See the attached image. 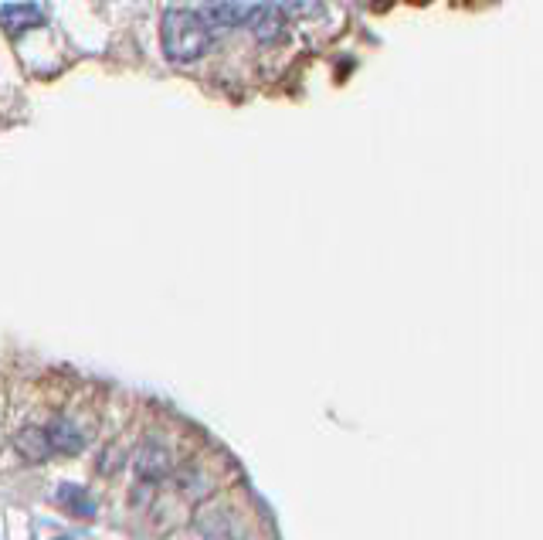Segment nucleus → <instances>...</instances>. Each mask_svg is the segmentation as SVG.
Masks as SVG:
<instances>
[{"mask_svg":"<svg viewBox=\"0 0 543 540\" xmlns=\"http://www.w3.org/2000/svg\"><path fill=\"white\" fill-rule=\"evenodd\" d=\"M0 24L7 34H21L45 24V7L41 4H4L0 7Z\"/></svg>","mask_w":543,"mask_h":540,"instance_id":"2","label":"nucleus"},{"mask_svg":"<svg viewBox=\"0 0 543 540\" xmlns=\"http://www.w3.org/2000/svg\"><path fill=\"white\" fill-rule=\"evenodd\" d=\"M136 469H140V476H150V479H157L167 473V452H160V449H143L140 452V459H136Z\"/></svg>","mask_w":543,"mask_h":540,"instance_id":"8","label":"nucleus"},{"mask_svg":"<svg viewBox=\"0 0 543 540\" xmlns=\"http://www.w3.org/2000/svg\"><path fill=\"white\" fill-rule=\"evenodd\" d=\"M48 442H51V452H65V456L85 449V435L79 432V425L65 422V418H58V422L48 428Z\"/></svg>","mask_w":543,"mask_h":540,"instance_id":"4","label":"nucleus"},{"mask_svg":"<svg viewBox=\"0 0 543 540\" xmlns=\"http://www.w3.org/2000/svg\"><path fill=\"white\" fill-rule=\"evenodd\" d=\"M211 48V24L204 14L170 7L163 14V51L170 62H194Z\"/></svg>","mask_w":543,"mask_h":540,"instance_id":"1","label":"nucleus"},{"mask_svg":"<svg viewBox=\"0 0 543 540\" xmlns=\"http://www.w3.org/2000/svg\"><path fill=\"white\" fill-rule=\"evenodd\" d=\"M17 449L24 452L31 462H41L51 456V442H48V432H41V428H24L21 435H17Z\"/></svg>","mask_w":543,"mask_h":540,"instance_id":"6","label":"nucleus"},{"mask_svg":"<svg viewBox=\"0 0 543 540\" xmlns=\"http://www.w3.org/2000/svg\"><path fill=\"white\" fill-rule=\"evenodd\" d=\"M208 14L224 28H235V24H248L252 17V4H211Z\"/></svg>","mask_w":543,"mask_h":540,"instance_id":"7","label":"nucleus"},{"mask_svg":"<svg viewBox=\"0 0 543 540\" xmlns=\"http://www.w3.org/2000/svg\"><path fill=\"white\" fill-rule=\"evenodd\" d=\"M282 11L286 7L275 4H252V17H248V28L255 31V38L262 41H275L282 34Z\"/></svg>","mask_w":543,"mask_h":540,"instance_id":"3","label":"nucleus"},{"mask_svg":"<svg viewBox=\"0 0 543 540\" xmlns=\"http://www.w3.org/2000/svg\"><path fill=\"white\" fill-rule=\"evenodd\" d=\"M58 540H68V537H58Z\"/></svg>","mask_w":543,"mask_h":540,"instance_id":"9","label":"nucleus"},{"mask_svg":"<svg viewBox=\"0 0 543 540\" xmlns=\"http://www.w3.org/2000/svg\"><path fill=\"white\" fill-rule=\"evenodd\" d=\"M58 503H62L72 517H96V503H92V496L85 493L82 486L65 483L62 490H58Z\"/></svg>","mask_w":543,"mask_h":540,"instance_id":"5","label":"nucleus"}]
</instances>
